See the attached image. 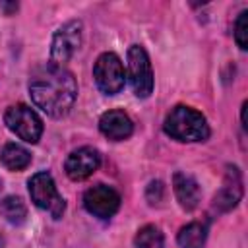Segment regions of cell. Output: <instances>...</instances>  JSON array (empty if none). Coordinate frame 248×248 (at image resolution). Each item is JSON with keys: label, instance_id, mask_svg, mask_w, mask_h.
I'll list each match as a JSON object with an SVG mask.
<instances>
[{"label": "cell", "instance_id": "cell-11", "mask_svg": "<svg viewBox=\"0 0 248 248\" xmlns=\"http://www.w3.org/2000/svg\"><path fill=\"white\" fill-rule=\"evenodd\" d=\"M242 198V178H240V170L236 167H229L223 186L219 188V192L213 198V205L219 211H229L232 209Z\"/></svg>", "mask_w": 248, "mask_h": 248}, {"label": "cell", "instance_id": "cell-1", "mask_svg": "<svg viewBox=\"0 0 248 248\" xmlns=\"http://www.w3.org/2000/svg\"><path fill=\"white\" fill-rule=\"evenodd\" d=\"M29 95L35 107L52 118L70 112L78 97V83L70 70L56 64L41 66L29 79Z\"/></svg>", "mask_w": 248, "mask_h": 248}, {"label": "cell", "instance_id": "cell-21", "mask_svg": "<svg viewBox=\"0 0 248 248\" xmlns=\"http://www.w3.org/2000/svg\"><path fill=\"white\" fill-rule=\"evenodd\" d=\"M2 188H4V186H2V180H0V194H2Z\"/></svg>", "mask_w": 248, "mask_h": 248}, {"label": "cell", "instance_id": "cell-3", "mask_svg": "<svg viewBox=\"0 0 248 248\" xmlns=\"http://www.w3.org/2000/svg\"><path fill=\"white\" fill-rule=\"evenodd\" d=\"M27 188H29L31 202H33L39 209L46 211L52 219H60V217L64 215L66 202H64V198L58 194L56 184H54L50 172H46V170L35 172V174L29 178Z\"/></svg>", "mask_w": 248, "mask_h": 248}, {"label": "cell", "instance_id": "cell-14", "mask_svg": "<svg viewBox=\"0 0 248 248\" xmlns=\"http://www.w3.org/2000/svg\"><path fill=\"white\" fill-rule=\"evenodd\" d=\"M207 238V227L202 223H188L178 231V246L180 248H203Z\"/></svg>", "mask_w": 248, "mask_h": 248}, {"label": "cell", "instance_id": "cell-19", "mask_svg": "<svg viewBox=\"0 0 248 248\" xmlns=\"http://www.w3.org/2000/svg\"><path fill=\"white\" fill-rule=\"evenodd\" d=\"M246 107H248V103L244 101L242 103V108H240V122H242V128L246 130Z\"/></svg>", "mask_w": 248, "mask_h": 248}, {"label": "cell", "instance_id": "cell-15", "mask_svg": "<svg viewBox=\"0 0 248 248\" xmlns=\"http://www.w3.org/2000/svg\"><path fill=\"white\" fill-rule=\"evenodd\" d=\"M0 213L10 225H21L27 219V205L19 196H8L0 202Z\"/></svg>", "mask_w": 248, "mask_h": 248}, {"label": "cell", "instance_id": "cell-10", "mask_svg": "<svg viewBox=\"0 0 248 248\" xmlns=\"http://www.w3.org/2000/svg\"><path fill=\"white\" fill-rule=\"evenodd\" d=\"M99 130L105 138L112 140V141H122L126 138L132 136L134 132V122L132 118L124 112V110H107L101 114L99 118Z\"/></svg>", "mask_w": 248, "mask_h": 248}, {"label": "cell", "instance_id": "cell-7", "mask_svg": "<svg viewBox=\"0 0 248 248\" xmlns=\"http://www.w3.org/2000/svg\"><path fill=\"white\" fill-rule=\"evenodd\" d=\"M81 45V21H66L56 29L50 45V64L64 66Z\"/></svg>", "mask_w": 248, "mask_h": 248}, {"label": "cell", "instance_id": "cell-17", "mask_svg": "<svg viewBox=\"0 0 248 248\" xmlns=\"http://www.w3.org/2000/svg\"><path fill=\"white\" fill-rule=\"evenodd\" d=\"M234 41L240 50L248 48V12L242 10L234 21Z\"/></svg>", "mask_w": 248, "mask_h": 248}, {"label": "cell", "instance_id": "cell-8", "mask_svg": "<svg viewBox=\"0 0 248 248\" xmlns=\"http://www.w3.org/2000/svg\"><path fill=\"white\" fill-rule=\"evenodd\" d=\"M83 207L99 217V219H108L112 217L118 207H120V194L107 184H95L85 190L83 194Z\"/></svg>", "mask_w": 248, "mask_h": 248}, {"label": "cell", "instance_id": "cell-6", "mask_svg": "<svg viewBox=\"0 0 248 248\" xmlns=\"http://www.w3.org/2000/svg\"><path fill=\"white\" fill-rule=\"evenodd\" d=\"M126 58H128V78L136 97L140 99L149 97L153 91V70L145 48L140 45H132L128 48Z\"/></svg>", "mask_w": 248, "mask_h": 248}, {"label": "cell", "instance_id": "cell-22", "mask_svg": "<svg viewBox=\"0 0 248 248\" xmlns=\"http://www.w3.org/2000/svg\"><path fill=\"white\" fill-rule=\"evenodd\" d=\"M0 248H2V236H0Z\"/></svg>", "mask_w": 248, "mask_h": 248}, {"label": "cell", "instance_id": "cell-5", "mask_svg": "<svg viewBox=\"0 0 248 248\" xmlns=\"http://www.w3.org/2000/svg\"><path fill=\"white\" fill-rule=\"evenodd\" d=\"M93 78L97 87L105 95H116L124 89L126 74H124V64L114 52H103L95 60L93 66Z\"/></svg>", "mask_w": 248, "mask_h": 248}, {"label": "cell", "instance_id": "cell-12", "mask_svg": "<svg viewBox=\"0 0 248 248\" xmlns=\"http://www.w3.org/2000/svg\"><path fill=\"white\" fill-rule=\"evenodd\" d=\"M172 190H174V196H176L182 209L192 211L198 207V203L202 200V190H200V184L196 182L194 176H190L186 172H174Z\"/></svg>", "mask_w": 248, "mask_h": 248}, {"label": "cell", "instance_id": "cell-2", "mask_svg": "<svg viewBox=\"0 0 248 248\" xmlns=\"http://www.w3.org/2000/svg\"><path fill=\"white\" fill-rule=\"evenodd\" d=\"M163 130L176 141H205L209 138V124L205 116L186 105H176L165 116Z\"/></svg>", "mask_w": 248, "mask_h": 248}, {"label": "cell", "instance_id": "cell-20", "mask_svg": "<svg viewBox=\"0 0 248 248\" xmlns=\"http://www.w3.org/2000/svg\"><path fill=\"white\" fill-rule=\"evenodd\" d=\"M2 8H6L8 12H12V10H17V4H10V6L8 4H2Z\"/></svg>", "mask_w": 248, "mask_h": 248}, {"label": "cell", "instance_id": "cell-4", "mask_svg": "<svg viewBox=\"0 0 248 248\" xmlns=\"http://www.w3.org/2000/svg\"><path fill=\"white\" fill-rule=\"evenodd\" d=\"M4 124L8 126L10 132H14L19 140L27 143H37L43 136V120L31 107L23 103H17L6 108Z\"/></svg>", "mask_w": 248, "mask_h": 248}, {"label": "cell", "instance_id": "cell-13", "mask_svg": "<svg viewBox=\"0 0 248 248\" xmlns=\"http://www.w3.org/2000/svg\"><path fill=\"white\" fill-rule=\"evenodd\" d=\"M0 161L8 170H23L31 163V153L19 143H6L0 151Z\"/></svg>", "mask_w": 248, "mask_h": 248}, {"label": "cell", "instance_id": "cell-18", "mask_svg": "<svg viewBox=\"0 0 248 248\" xmlns=\"http://www.w3.org/2000/svg\"><path fill=\"white\" fill-rule=\"evenodd\" d=\"M147 200H149L151 205H155V203H159L163 200V184L159 180L149 182V186H147Z\"/></svg>", "mask_w": 248, "mask_h": 248}, {"label": "cell", "instance_id": "cell-16", "mask_svg": "<svg viewBox=\"0 0 248 248\" xmlns=\"http://www.w3.org/2000/svg\"><path fill=\"white\" fill-rule=\"evenodd\" d=\"M134 244H136V248H165V236L159 227L145 225L138 231Z\"/></svg>", "mask_w": 248, "mask_h": 248}, {"label": "cell", "instance_id": "cell-9", "mask_svg": "<svg viewBox=\"0 0 248 248\" xmlns=\"http://www.w3.org/2000/svg\"><path fill=\"white\" fill-rule=\"evenodd\" d=\"M101 165V153L95 149V147H89V145H83L79 149H74L66 163H64V170L68 174L70 180H85L89 178Z\"/></svg>", "mask_w": 248, "mask_h": 248}]
</instances>
